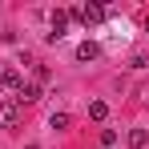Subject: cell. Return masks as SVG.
<instances>
[{
  "label": "cell",
  "instance_id": "cell-11",
  "mask_svg": "<svg viewBox=\"0 0 149 149\" xmlns=\"http://www.w3.org/2000/svg\"><path fill=\"white\" fill-rule=\"evenodd\" d=\"M145 32H149V20H145Z\"/></svg>",
  "mask_w": 149,
  "mask_h": 149
},
{
  "label": "cell",
  "instance_id": "cell-9",
  "mask_svg": "<svg viewBox=\"0 0 149 149\" xmlns=\"http://www.w3.org/2000/svg\"><path fill=\"white\" fill-rule=\"evenodd\" d=\"M49 125H52V129H69V113H52Z\"/></svg>",
  "mask_w": 149,
  "mask_h": 149
},
{
  "label": "cell",
  "instance_id": "cell-5",
  "mask_svg": "<svg viewBox=\"0 0 149 149\" xmlns=\"http://www.w3.org/2000/svg\"><path fill=\"white\" fill-rule=\"evenodd\" d=\"M32 101H40V85H20V89H16V105L24 109V105H32Z\"/></svg>",
  "mask_w": 149,
  "mask_h": 149
},
{
  "label": "cell",
  "instance_id": "cell-3",
  "mask_svg": "<svg viewBox=\"0 0 149 149\" xmlns=\"http://www.w3.org/2000/svg\"><path fill=\"white\" fill-rule=\"evenodd\" d=\"M69 20H73V12L56 8V12H52V32H49V40H61V36L69 32Z\"/></svg>",
  "mask_w": 149,
  "mask_h": 149
},
{
  "label": "cell",
  "instance_id": "cell-1",
  "mask_svg": "<svg viewBox=\"0 0 149 149\" xmlns=\"http://www.w3.org/2000/svg\"><path fill=\"white\" fill-rule=\"evenodd\" d=\"M24 109L16 105V97H0V129H20Z\"/></svg>",
  "mask_w": 149,
  "mask_h": 149
},
{
  "label": "cell",
  "instance_id": "cell-6",
  "mask_svg": "<svg viewBox=\"0 0 149 149\" xmlns=\"http://www.w3.org/2000/svg\"><path fill=\"white\" fill-rule=\"evenodd\" d=\"M97 56H101V45H93V40L77 45V61H97Z\"/></svg>",
  "mask_w": 149,
  "mask_h": 149
},
{
  "label": "cell",
  "instance_id": "cell-8",
  "mask_svg": "<svg viewBox=\"0 0 149 149\" xmlns=\"http://www.w3.org/2000/svg\"><path fill=\"white\" fill-rule=\"evenodd\" d=\"M89 117H93V121H105V117H109V105H105V101H93V105H89Z\"/></svg>",
  "mask_w": 149,
  "mask_h": 149
},
{
  "label": "cell",
  "instance_id": "cell-10",
  "mask_svg": "<svg viewBox=\"0 0 149 149\" xmlns=\"http://www.w3.org/2000/svg\"><path fill=\"white\" fill-rule=\"evenodd\" d=\"M101 145H105V149L117 145V133H113V129H105V133H101Z\"/></svg>",
  "mask_w": 149,
  "mask_h": 149
},
{
  "label": "cell",
  "instance_id": "cell-7",
  "mask_svg": "<svg viewBox=\"0 0 149 149\" xmlns=\"http://www.w3.org/2000/svg\"><path fill=\"white\" fill-rule=\"evenodd\" d=\"M125 141H129V149H145L149 145V129H129Z\"/></svg>",
  "mask_w": 149,
  "mask_h": 149
},
{
  "label": "cell",
  "instance_id": "cell-4",
  "mask_svg": "<svg viewBox=\"0 0 149 149\" xmlns=\"http://www.w3.org/2000/svg\"><path fill=\"white\" fill-rule=\"evenodd\" d=\"M20 85H24V81H20V73H16V69H8V65H0V89H12V93H16Z\"/></svg>",
  "mask_w": 149,
  "mask_h": 149
},
{
  "label": "cell",
  "instance_id": "cell-2",
  "mask_svg": "<svg viewBox=\"0 0 149 149\" xmlns=\"http://www.w3.org/2000/svg\"><path fill=\"white\" fill-rule=\"evenodd\" d=\"M73 16H77L85 28H93V24H101V20L109 16V8H101V4H85V8H73Z\"/></svg>",
  "mask_w": 149,
  "mask_h": 149
}]
</instances>
